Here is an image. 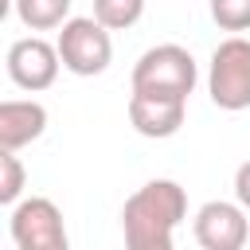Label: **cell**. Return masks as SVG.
I'll return each instance as SVG.
<instances>
[{"mask_svg":"<svg viewBox=\"0 0 250 250\" xmlns=\"http://www.w3.org/2000/svg\"><path fill=\"white\" fill-rule=\"evenodd\" d=\"M70 4L74 0H12L16 16L23 27L31 31H55L70 20Z\"/></svg>","mask_w":250,"mask_h":250,"instance_id":"cell-10","label":"cell"},{"mask_svg":"<svg viewBox=\"0 0 250 250\" xmlns=\"http://www.w3.org/2000/svg\"><path fill=\"white\" fill-rule=\"evenodd\" d=\"M23 184H27V172H23L20 156L12 148H0V203L16 207L20 195H23Z\"/></svg>","mask_w":250,"mask_h":250,"instance_id":"cell-12","label":"cell"},{"mask_svg":"<svg viewBox=\"0 0 250 250\" xmlns=\"http://www.w3.org/2000/svg\"><path fill=\"white\" fill-rule=\"evenodd\" d=\"M207 94L227 113H238L250 105V39L230 35L211 51Z\"/></svg>","mask_w":250,"mask_h":250,"instance_id":"cell-4","label":"cell"},{"mask_svg":"<svg viewBox=\"0 0 250 250\" xmlns=\"http://www.w3.org/2000/svg\"><path fill=\"white\" fill-rule=\"evenodd\" d=\"M184 113H188V98L145 94V90H133V98H129V121H133V129L141 137H152V141L176 137L180 125H184Z\"/></svg>","mask_w":250,"mask_h":250,"instance_id":"cell-8","label":"cell"},{"mask_svg":"<svg viewBox=\"0 0 250 250\" xmlns=\"http://www.w3.org/2000/svg\"><path fill=\"white\" fill-rule=\"evenodd\" d=\"M191 230H195V242L203 250H238L250 238L246 207L242 203H227V199H207L195 211Z\"/></svg>","mask_w":250,"mask_h":250,"instance_id":"cell-7","label":"cell"},{"mask_svg":"<svg viewBox=\"0 0 250 250\" xmlns=\"http://www.w3.org/2000/svg\"><path fill=\"white\" fill-rule=\"evenodd\" d=\"M211 20L223 31H250V0H211Z\"/></svg>","mask_w":250,"mask_h":250,"instance_id":"cell-13","label":"cell"},{"mask_svg":"<svg viewBox=\"0 0 250 250\" xmlns=\"http://www.w3.org/2000/svg\"><path fill=\"white\" fill-rule=\"evenodd\" d=\"M188 219V191L176 180H148L121 207L129 250H172L176 227Z\"/></svg>","mask_w":250,"mask_h":250,"instance_id":"cell-1","label":"cell"},{"mask_svg":"<svg viewBox=\"0 0 250 250\" xmlns=\"http://www.w3.org/2000/svg\"><path fill=\"white\" fill-rule=\"evenodd\" d=\"M47 133V109L39 105V102H20V98H12V102H0V148H12V152H20L23 145H31V141H39Z\"/></svg>","mask_w":250,"mask_h":250,"instance_id":"cell-9","label":"cell"},{"mask_svg":"<svg viewBox=\"0 0 250 250\" xmlns=\"http://www.w3.org/2000/svg\"><path fill=\"white\" fill-rule=\"evenodd\" d=\"M234 199L250 211V160H242L238 172H234Z\"/></svg>","mask_w":250,"mask_h":250,"instance_id":"cell-14","label":"cell"},{"mask_svg":"<svg viewBox=\"0 0 250 250\" xmlns=\"http://www.w3.org/2000/svg\"><path fill=\"white\" fill-rule=\"evenodd\" d=\"M199 82V70H195V59L188 47L180 43H160V47H148L137 66H133V90H145V94H168V98H188Z\"/></svg>","mask_w":250,"mask_h":250,"instance_id":"cell-2","label":"cell"},{"mask_svg":"<svg viewBox=\"0 0 250 250\" xmlns=\"http://www.w3.org/2000/svg\"><path fill=\"white\" fill-rule=\"evenodd\" d=\"M94 16L109 31H125L145 16V0H94Z\"/></svg>","mask_w":250,"mask_h":250,"instance_id":"cell-11","label":"cell"},{"mask_svg":"<svg viewBox=\"0 0 250 250\" xmlns=\"http://www.w3.org/2000/svg\"><path fill=\"white\" fill-rule=\"evenodd\" d=\"M59 55H62V66L78 78H94L109 66L113 59V39H109V27L98 20V16H70L62 27H59Z\"/></svg>","mask_w":250,"mask_h":250,"instance_id":"cell-3","label":"cell"},{"mask_svg":"<svg viewBox=\"0 0 250 250\" xmlns=\"http://www.w3.org/2000/svg\"><path fill=\"white\" fill-rule=\"evenodd\" d=\"M59 66H62L59 43H47V39H39V35L16 39V43L8 47V78H12L20 90H27V94H39V90L55 86Z\"/></svg>","mask_w":250,"mask_h":250,"instance_id":"cell-6","label":"cell"},{"mask_svg":"<svg viewBox=\"0 0 250 250\" xmlns=\"http://www.w3.org/2000/svg\"><path fill=\"white\" fill-rule=\"evenodd\" d=\"M12 242L20 250H66V227H62V211L47 199V195H31L20 199L12 207Z\"/></svg>","mask_w":250,"mask_h":250,"instance_id":"cell-5","label":"cell"}]
</instances>
